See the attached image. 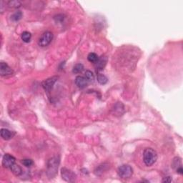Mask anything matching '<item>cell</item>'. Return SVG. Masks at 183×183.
<instances>
[{
	"mask_svg": "<svg viewBox=\"0 0 183 183\" xmlns=\"http://www.w3.org/2000/svg\"><path fill=\"white\" fill-rule=\"evenodd\" d=\"M59 165V158L54 157L49 159L46 163V175L49 178H54L57 174Z\"/></svg>",
	"mask_w": 183,
	"mask_h": 183,
	"instance_id": "cell-1",
	"label": "cell"
},
{
	"mask_svg": "<svg viewBox=\"0 0 183 183\" xmlns=\"http://www.w3.org/2000/svg\"><path fill=\"white\" fill-rule=\"evenodd\" d=\"M157 160V154L152 148H146L143 152V161L145 165L150 167L156 163Z\"/></svg>",
	"mask_w": 183,
	"mask_h": 183,
	"instance_id": "cell-2",
	"label": "cell"
},
{
	"mask_svg": "<svg viewBox=\"0 0 183 183\" xmlns=\"http://www.w3.org/2000/svg\"><path fill=\"white\" fill-rule=\"evenodd\" d=\"M118 175L122 179H128L132 175L133 169L129 165H122L117 169Z\"/></svg>",
	"mask_w": 183,
	"mask_h": 183,
	"instance_id": "cell-3",
	"label": "cell"
},
{
	"mask_svg": "<svg viewBox=\"0 0 183 183\" xmlns=\"http://www.w3.org/2000/svg\"><path fill=\"white\" fill-rule=\"evenodd\" d=\"M61 178L64 181L68 182H75L76 179V175L73 171L67 169L66 167H63L61 169Z\"/></svg>",
	"mask_w": 183,
	"mask_h": 183,
	"instance_id": "cell-4",
	"label": "cell"
},
{
	"mask_svg": "<svg viewBox=\"0 0 183 183\" xmlns=\"http://www.w3.org/2000/svg\"><path fill=\"white\" fill-rule=\"evenodd\" d=\"M52 40H53V34L51 31H45V32L42 34V36L39 39V46H42V47H44V46H48L52 42Z\"/></svg>",
	"mask_w": 183,
	"mask_h": 183,
	"instance_id": "cell-5",
	"label": "cell"
},
{
	"mask_svg": "<svg viewBox=\"0 0 183 183\" xmlns=\"http://www.w3.org/2000/svg\"><path fill=\"white\" fill-rule=\"evenodd\" d=\"M16 159L12 154H5L2 158V166L5 168H11L12 166L15 164Z\"/></svg>",
	"mask_w": 183,
	"mask_h": 183,
	"instance_id": "cell-6",
	"label": "cell"
},
{
	"mask_svg": "<svg viewBox=\"0 0 183 183\" xmlns=\"http://www.w3.org/2000/svg\"><path fill=\"white\" fill-rule=\"evenodd\" d=\"M14 73L12 69L5 62H1L0 64V74L2 76H10Z\"/></svg>",
	"mask_w": 183,
	"mask_h": 183,
	"instance_id": "cell-7",
	"label": "cell"
},
{
	"mask_svg": "<svg viewBox=\"0 0 183 183\" xmlns=\"http://www.w3.org/2000/svg\"><path fill=\"white\" fill-rule=\"evenodd\" d=\"M57 76H52V77H50L49 78V79L44 80V82H42V84L44 90L46 92L50 91L51 89H52V87H53L54 85H55V83L56 82V81L57 80Z\"/></svg>",
	"mask_w": 183,
	"mask_h": 183,
	"instance_id": "cell-8",
	"label": "cell"
},
{
	"mask_svg": "<svg viewBox=\"0 0 183 183\" xmlns=\"http://www.w3.org/2000/svg\"><path fill=\"white\" fill-rule=\"evenodd\" d=\"M112 113L115 116H121L124 113V107L122 102H117L112 108Z\"/></svg>",
	"mask_w": 183,
	"mask_h": 183,
	"instance_id": "cell-9",
	"label": "cell"
},
{
	"mask_svg": "<svg viewBox=\"0 0 183 183\" xmlns=\"http://www.w3.org/2000/svg\"><path fill=\"white\" fill-rule=\"evenodd\" d=\"M0 134H1V137L3 139H5V140H10L14 137L16 133L15 132L11 131V130H7V129H1Z\"/></svg>",
	"mask_w": 183,
	"mask_h": 183,
	"instance_id": "cell-10",
	"label": "cell"
},
{
	"mask_svg": "<svg viewBox=\"0 0 183 183\" xmlns=\"http://www.w3.org/2000/svg\"><path fill=\"white\" fill-rule=\"evenodd\" d=\"M75 84L76 86L80 89H84L87 86L88 82L85 76H77L75 78Z\"/></svg>",
	"mask_w": 183,
	"mask_h": 183,
	"instance_id": "cell-11",
	"label": "cell"
},
{
	"mask_svg": "<svg viewBox=\"0 0 183 183\" xmlns=\"http://www.w3.org/2000/svg\"><path fill=\"white\" fill-rule=\"evenodd\" d=\"M107 58L106 57H99L98 60H97L96 64V69L98 71H101L105 67L106 64H107Z\"/></svg>",
	"mask_w": 183,
	"mask_h": 183,
	"instance_id": "cell-12",
	"label": "cell"
},
{
	"mask_svg": "<svg viewBox=\"0 0 183 183\" xmlns=\"http://www.w3.org/2000/svg\"><path fill=\"white\" fill-rule=\"evenodd\" d=\"M108 164H106V163H104V164H102L101 165L98 166L97 167V169H95V174L98 176H100L104 171H106L108 168Z\"/></svg>",
	"mask_w": 183,
	"mask_h": 183,
	"instance_id": "cell-13",
	"label": "cell"
},
{
	"mask_svg": "<svg viewBox=\"0 0 183 183\" xmlns=\"http://www.w3.org/2000/svg\"><path fill=\"white\" fill-rule=\"evenodd\" d=\"M10 169H11L12 172H13V174L15 175L16 176H19V175L22 173V167L16 164L13 165L11 167V168H10Z\"/></svg>",
	"mask_w": 183,
	"mask_h": 183,
	"instance_id": "cell-14",
	"label": "cell"
},
{
	"mask_svg": "<svg viewBox=\"0 0 183 183\" xmlns=\"http://www.w3.org/2000/svg\"><path fill=\"white\" fill-rule=\"evenodd\" d=\"M21 38H22V41L25 42L26 43L29 42L31 39V33L27 31H24V32H22V34H21Z\"/></svg>",
	"mask_w": 183,
	"mask_h": 183,
	"instance_id": "cell-15",
	"label": "cell"
},
{
	"mask_svg": "<svg viewBox=\"0 0 183 183\" xmlns=\"http://www.w3.org/2000/svg\"><path fill=\"white\" fill-rule=\"evenodd\" d=\"M172 166L173 169L176 170L178 168L182 167V162H181V159L180 157H175L173 160L172 163Z\"/></svg>",
	"mask_w": 183,
	"mask_h": 183,
	"instance_id": "cell-16",
	"label": "cell"
},
{
	"mask_svg": "<svg viewBox=\"0 0 183 183\" xmlns=\"http://www.w3.org/2000/svg\"><path fill=\"white\" fill-rule=\"evenodd\" d=\"M84 70V65L82 64H76L74 66L72 70V72L74 73V74H79V73H81L82 71Z\"/></svg>",
	"mask_w": 183,
	"mask_h": 183,
	"instance_id": "cell-17",
	"label": "cell"
},
{
	"mask_svg": "<svg viewBox=\"0 0 183 183\" xmlns=\"http://www.w3.org/2000/svg\"><path fill=\"white\" fill-rule=\"evenodd\" d=\"M97 82L100 84V85H105L107 83L108 79L105 75L102 74H97Z\"/></svg>",
	"mask_w": 183,
	"mask_h": 183,
	"instance_id": "cell-18",
	"label": "cell"
},
{
	"mask_svg": "<svg viewBox=\"0 0 183 183\" xmlns=\"http://www.w3.org/2000/svg\"><path fill=\"white\" fill-rule=\"evenodd\" d=\"M99 59V57L97 56V54L94 53V52H91L87 56V59L88 61H90L92 63H96L98 60Z\"/></svg>",
	"mask_w": 183,
	"mask_h": 183,
	"instance_id": "cell-19",
	"label": "cell"
},
{
	"mask_svg": "<svg viewBox=\"0 0 183 183\" xmlns=\"http://www.w3.org/2000/svg\"><path fill=\"white\" fill-rule=\"evenodd\" d=\"M85 77L86 78V79L87 80L88 82H93L94 81V76L93 74V73L92 72L89 70H87L85 72Z\"/></svg>",
	"mask_w": 183,
	"mask_h": 183,
	"instance_id": "cell-20",
	"label": "cell"
},
{
	"mask_svg": "<svg viewBox=\"0 0 183 183\" xmlns=\"http://www.w3.org/2000/svg\"><path fill=\"white\" fill-rule=\"evenodd\" d=\"M22 15H23V14H22V12L18 11L12 16V19L14 22H18V21L20 20V19H22Z\"/></svg>",
	"mask_w": 183,
	"mask_h": 183,
	"instance_id": "cell-21",
	"label": "cell"
},
{
	"mask_svg": "<svg viewBox=\"0 0 183 183\" xmlns=\"http://www.w3.org/2000/svg\"><path fill=\"white\" fill-rule=\"evenodd\" d=\"M22 163L26 167H31L34 165V162L31 159H24L22 160Z\"/></svg>",
	"mask_w": 183,
	"mask_h": 183,
	"instance_id": "cell-22",
	"label": "cell"
},
{
	"mask_svg": "<svg viewBox=\"0 0 183 183\" xmlns=\"http://www.w3.org/2000/svg\"><path fill=\"white\" fill-rule=\"evenodd\" d=\"M22 3L19 1H10L8 2V5L10 7H12V8H19L21 6Z\"/></svg>",
	"mask_w": 183,
	"mask_h": 183,
	"instance_id": "cell-23",
	"label": "cell"
},
{
	"mask_svg": "<svg viewBox=\"0 0 183 183\" xmlns=\"http://www.w3.org/2000/svg\"><path fill=\"white\" fill-rule=\"evenodd\" d=\"M163 182H172V179H171L170 177H165L164 178V179L163 180Z\"/></svg>",
	"mask_w": 183,
	"mask_h": 183,
	"instance_id": "cell-24",
	"label": "cell"
},
{
	"mask_svg": "<svg viewBox=\"0 0 183 183\" xmlns=\"http://www.w3.org/2000/svg\"><path fill=\"white\" fill-rule=\"evenodd\" d=\"M176 172H177V173H178V174H180V175H182V174H183V169H182V167H180L178 168V169H176Z\"/></svg>",
	"mask_w": 183,
	"mask_h": 183,
	"instance_id": "cell-25",
	"label": "cell"
}]
</instances>
